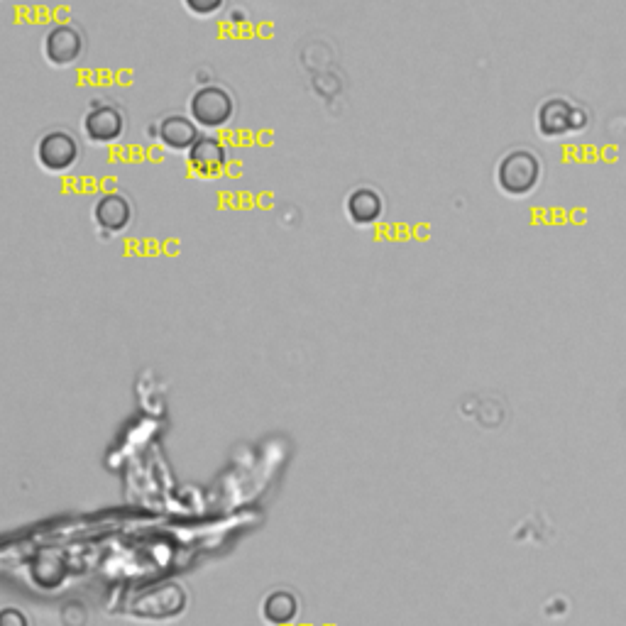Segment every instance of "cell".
Returning a JSON list of instances; mask_svg holds the SVG:
<instances>
[{"mask_svg": "<svg viewBox=\"0 0 626 626\" xmlns=\"http://www.w3.org/2000/svg\"><path fill=\"white\" fill-rule=\"evenodd\" d=\"M541 181V159L531 150L507 152L497 164V186L512 199H524L534 194Z\"/></svg>", "mask_w": 626, "mask_h": 626, "instance_id": "obj_1", "label": "cell"}, {"mask_svg": "<svg viewBox=\"0 0 626 626\" xmlns=\"http://www.w3.org/2000/svg\"><path fill=\"white\" fill-rule=\"evenodd\" d=\"M233 98L218 86H206L191 98V118L203 128H223L233 118Z\"/></svg>", "mask_w": 626, "mask_h": 626, "instance_id": "obj_2", "label": "cell"}, {"mask_svg": "<svg viewBox=\"0 0 626 626\" xmlns=\"http://www.w3.org/2000/svg\"><path fill=\"white\" fill-rule=\"evenodd\" d=\"M79 157V145L69 133H49L37 145V159L47 172H67Z\"/></svg>", "mask_w": 626, "mask_h": 626, "instance_id": "obj_3", "label": "cell"}, {"mask_svg": "<svg viewBox=\"0 0 626 626\" xmlns=\"http://www.w3.org/2000/svg\"><path fill=\"white\" fill-rule=\"evenodd\" d=\"M573 108L565 98H548L536 113V128L543 137H563L573 133Z\"/></svg>", "mask_w": 626, "mask_h": 626, "instance_id": "obj_4", "label": "cell"}, {"mask_svg": "<svg viewBox=\"0 0 626 626\" xmlns=\"http://www.w3.org/2000/svg\"><path fill=\"white\" fill-rule=\"evenodd\" d=\"M81 47V35L69 25H57L45 40V54L52 64L57 67H67V64H74L79 59Z\"/></svg>", "mask_w": 626, "mask_h": 626, "instance_id": "obj_5", "label": "cell"}, {"mask_svg": "<svg viewBox=\"0 0 626 626\" xmlns=\"http://www.w3.org/2000/svg\"><path fill=\"white\" fill-rule=\"evenodd\" d=\"M228 152L216 137H199L189 150V164L199 177H218L225 167Z\"/></svg>", "mask_w": 626, "mask_h": 626, "instance_id": "obj_6", "label": "cell"}, {"mask_svg": "<svg viewBox=\"0 0 626 626\" xmlns=\"http://www.w3.org/2000/svg\"><path fill=\"white\" fill-rule=\"evenodd\" d=\"M84 130L93 142H113L123 133V118L111 106H96L86 115Z\"/></svg>", "mask_w": 626, "mask_h": 626, "instance_id": "obj_7", "label": "cell"}, {"mask_svg": "<svg viewBox=\"0 0 626 626\" xmlns=\"http://www.w3.org/2000/svg\"><path fill=\"white\" fill-rule=\"evenodd\" d=\"M130 213H133L130 211V203L125 201L123 196L111 194L103 196V199L96 203L93 216H96V223L101 225L103 230H108V233H120L123 228H128Z\"/></svg>", "mask_w": 626, "mask_h": 626, "instance_id": "obj_8", "label": "cell"}, {"mask_svg": "<svg viewBox=\"0 0 626 626\" xmlns=\"http://www.w3.org/2000/svg\"><path fill=\"white\" fill-rule=\"evenodd\" d=\"M159 140L169 147V150H191L194 142L199 140V130L189 118L181 115H172L159 125Z\"/></svg>", "mask_w": 626, "mask_h": 626, "instance_id": "obj_9", "label": "cell"}, {"mask_svg": "<svg viewBox=\"0 0 626 626\" xmlns=\"http://www.w3.org/2000/svg\"><path fill=\"white\" fill-rule=\"evenodd\" d=\"M296 614H299V600H296L294 592L289 590L269 592L265 602H262V617H265L272 626H284L294 622Z\"/></svg>", "mask_w": 626, "mask_h": 626, "instance_id": "obj_10", "label": "cell"}, {"mask_svg": "<svg viewBox=\"0 0 626 626\" xmlns=\"http://www.w3.org/2000/svg\"><path fill=\"white\" fill-rule=\"evenodd\" d=\"M382 196L372 189H358L348 199V216L358 225H372L382 216Z\"/></svg>", "mask_w": 626, "mask_h": 626, "instance_id": "obj_11", "label": "cell"}, {"mask_svg": "<svg viewBox=\"0 0 626 626\" xmlns=\"http://www.w3.org/2000/svg\"><path fill=\"white\" fill-rule=\"evenodd\" d=\"M184 5L191 10V13L199 15V18H208V15L221 10L223 0H184Z\"/></svg>", "mask_w": 626, "mask_h": 626, "instance_id": "obj_12", "label": "cell"}, {"mask_svg": "<svg viewBox=\"0 0 626 626\" xmlns=\"http://www.w3.org/2000/svg\"><path fill=\"white\" fill-rule=\"evenodd\" d=\"M0 626H27V619L20 609L5 607L0 609Z\"/></svg>", "mask_w": 626, "mask_h": 626, "instance_id": "obj_13", "label": "cell"}, {"mask_svg": "<svg viewBox=\"0 0 626 626\" xmlns=\"http://www.w3.org/2000/svg\"><path fill=\"white\" fill-rule=\"evenodd\" d=\"M587 125V113L582 108H573V133H580Z\"/></svg>", "mask_w": 626, "mask_h": 626, "instance_id": "obj_14", "label": "cell"}]
</instances>
